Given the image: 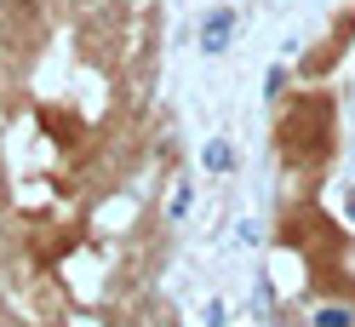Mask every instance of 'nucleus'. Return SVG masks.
Masks as SVG:
<instances>
[{"label":"nucleus","mask_w":355,"mask_h":327,"mask_svg":"<svg viewBox=\"0 0 355 327\" xmlns=\"http://www.w3.org/2000/svg\"><path fill=\"white\" fill-rule=\"evenodd\" d=\"M230 40H235V6H218L201 17V52L218 58V52H230Z\"/></svg>","instance_id":"nucleus-1"},{"label":"nucleus","mask_w":355,"mask_h":327,"mask_svg":"<svg viewBox=\"0 0 355 327\" xmlns=\"http://www.w3.org/2000/svg\"><path fill=\"white\" fill-rule=\"evenodd\" d=\"M309 327H355V304L327 299V304H315V310H309Z\"/></svg>","instance_id":"nucleus-2"},{"label":"nucleus","mask_w":355,"mask_h":327,"mask_svg":"<svg viewBox=\"0 0 355 327\" xmlns=\"http://www.w3.org/2000/svg\"><path fill=\"white\" fill-rule=\"evenodd\" d=\"M201 167L207 172H235V144L230 138H207L201 144Z\"/></svg>","instance_id":"nucleus-3"},{"label":"nucleus","mask_w":355,"mask_h":327,"mask_svg":"<svg viewBox=\"0 0 355 327\" xmlns=\"http://www.w3.org/2000/svg\"><path fill=\"white\" fill-rule=\"evenodd\" d=\"M189 212H195V190H189V178H172V195H166V224H184Z\"/></svg>","instance_id":"nucleus-4"},{"label":"nucleus","mask_w":355,"mask_h":327,"mask_svg":"<svg viewBox=\"0 0 355 327\" xmlns=\"http://www.w3.org/2000/svg\"><path fill=\"white\" fill-rule=\"evenodd\" d=\"M281 92H286V69H281V63H275V69H270V75H263V98H270V103H275Z\"/></svg>","instance_id":"nucleus-5"},{"label":"nucleus","mask_w":355,"mask_h":327,"mask_svg":"<svg viewBox=\"0 0 355 327\" xmlns=\"http://www.w3.org/2000/svg\"><path fill=\"white\" fill-rule=\"evenodd\" d=\"M344 212H349V224H355V195H349V207H344Z\"/></svg>","instance_id":"nucleus-6"},{"label":"nucleus","mask_w":355,"mask_h":327,"mask_svg":"<svg viewBox=\"0 0 355 327\" xmlns=\"http://www.w3.org/2000/svg\"><path fill=\"white\" fill-rule=\"evenodd\" d=\"M6 6H12V0H0V17H6Z\"/></svg>","instance_id":"nucleus-7"}]
</instances>
